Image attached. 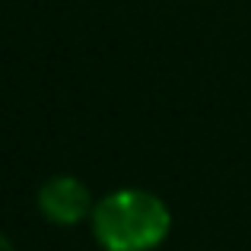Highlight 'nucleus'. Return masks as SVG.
I'll return each mask as SVG.
<instances>
[{
	"label": "nucleus",
	"instance_id": "nucleus-1",
	"mask_svg": "<svg viewBox=\"0 0 251 251\" xmlns=\"http://www.w3.org/2000/svg\"><path fill=\"white\" fill-rule=\"evenodd\" d=\"M89 232L99 251H159L172 235V210L147 188H115L96 201Z\"/></svg>",
	"mask_w": 251,
	"mask_h": 251
},
{
	"label": "nucleus",
	"instance_id": "nucleus-2",
	"mask_svg": "<svg viewBox=\"0 0 251 251\" xmlns=\"http://www.w3.org/2000/svg\"><path fill=\"white\" fill-rule=\"evenodd\" d=\"M35 207L45 223L61 229H74L80 223H89L96 210V197L76 175H51L42 181L35 194Z\"/></svg>",
	"mask_w": 251,
	"mask_h": 251
},
{
	"label": "nucleus",
	"instance_id": "nucleus-3",
	"mask_svg": "<svg viewBox=\"0 0 251 251\" xmlns=\"http://www.w3.org/2000/svg\"><path fill=\"white\" fill-rule=\"evenodd\" d=\"M0 251H16V245L10 242V235H3V232H0Z\"/></svg>",
	"mask_w": 251,
	"mask_h": 251
}]
</instances>
